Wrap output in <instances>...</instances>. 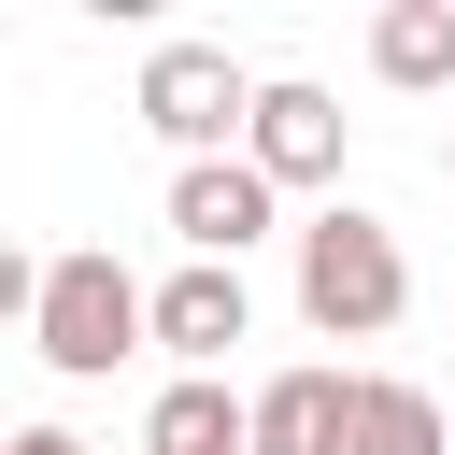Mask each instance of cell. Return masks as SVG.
Wrapping results in <instances>:
<instances>
[{"instance_id": "4", "label": "cell", "mask_w": 455, "mask_h": 455, "mask_svg": "<svg viewBox=\"0 0 455 455\" xmlns=\"http://www.w3.org/2000/svg\"><path fill=\"white\" fill-rule=\"evenodd\" d=\"M270 213H284V185H270L256 156H199V171H171V242L213 256V270H242V256L270 242Z\"/></svg>"}, {"instance_id": "7", "label": "cell", "mask_w": 455, "mask_h": 455, "mask_svg": "<svg viewBox=\"0 0 455 455\" xmlns=\"http://www.w3.org/2000/svg\"><path fill=\"white\" fill-rule=\"evenodd\" d=\"M142 455H256V398L228 370H171L142 412Z\"/></svg>"}, {"instance_id": "12", "label": "cell", "mask_w": 455, "mask_h": 455, "mask_svg": "<svg viewBox=\"0 0 455 455\" xmlns=\"http://www.w3.org/2000/svg\"><path fill=\"white\" fill-rule=\"evenodd\" d=\"M0 455H85V441H71V427H14Z\"/></svg>"}, {"instance_id": "1", "label": "cell", "mask_w": 455, "mask_h": 455, "mask_svg": "<svg viewBox=\"0 0 455 455\" xmlns=\"http://www.w3.org/2000/svg\"><path fill=\"white\" fill-rule=\"evenodd\" d=\"M398 313H412L398 228H384L370 199H327V213L299 228V327H313V341H384Z\"/></svg>"}, {"instance_id": "6", "label": "cell", "mask_w": 455, "mask_h": 455, "mask_svg": "<svg viewBox=\"0 0 455 455\" xmlns=\"http://www.w3.org/2000/svg\"><path fill=\"white\" fill-rule=\"evenodd\" d=\"M242 327H256V299H242V270H213V256H185L171 284H142V341L185 355V370H228Z\"/></svg>"}, {"instance_id": "3", "label": "cell", "mask_w": 455, "mask_h": 455, "mask_svg": "<svg viewBox=\"0 0 455 455\" xmlns=\"http://www.w3.org/2000/svg\"><path fill=\"white\" fill-rule=\"evenodd\" d=\"M256 85H270V71H242L228 43H156V57H142V128L171 142V171H199V156H242V128H256Z\"/></svg>"}, {"instance_id": "10", "label": "cell", "mask_w": 455, "mask_h": 455, "mask_svg": "<svg viewBox=\"0 0 455 455\" xmlns=\"http://www.w3.org/2000/svg\"><path fill=\"white\" fill-rule=\"evenodd\" d=\"M370 71H384L398 100H441V85H455V0H384V14H370Z\"/></svg>"}, {"instance_id": "8", "label": "cell", "mask_w": 455, "mask_h": 455, "mask_svg": "<svg viewBox=\"0 0 455 455\" xmlns=\"http://www.w3.org/2000/svg\"><path fill=\"white\" fill-rule=\"evenodd\" d=\"M341 412H355V370H270L256 384V455H341Z\"/></svg>"}, {"instance_id": "2", "label": "cell", "mask_w": 455, "mask_h": 455, "mask_svg": "<svg viewBox=\"0 0 455 455\" xmlns=\"http://www.w3.org/2000/svg\"><path fill=\"white\" fill-rule=\"evenodd\" d=\"M28 355H43L57 384H114V370L142 355V284H128V256H114V242H71V256H43Z\"/></svg>"}, {"instance_id": "11", "label": "cell", "mask_w": 455, "mask_h": 455, "mask_svg": "<svg viewBox=\"0 0 455 455\" xmlns=\"http://www.w3.org/2000/svg\"><path fill=\"white\" fill-rule=\"evenodd\" d=\"M28 313H43V256H28V242H0V327H28Z\"/></svg>"}, {"instance_id": "5", "label": "cell", "mask_w": 455, "mask_h": 455, "mask_svg": "<svg viewBox=\"0 0 455 455\" xmlns=\"http://www.w3.org/2000/svg\"><path fill=\"white\" fill-rule=\"evenodd\" d=\"M341 142H355V114H341L327 85H299V71H270V85H256L242 156H256L270 185H341Z\"/></svg>"}, {"instance_id": "13", "label": "cell", "mask_w": 455, "mask_h": 455, "mask_svg": "<svg viewBox=\"0 0 455 455\" xmlns=\"http://www.w3.org/2000/svg\"><path fill=\"white\" fill-rule=\"evenodd\" d=\"M441 185H455V128H441Z\"/></svg>"}, {"instance_id": "9", "label": "cell", "mask_w": 455, "mask_h": 455, "mask_svg": "<svg viewBox=\"0 0 455 455\" xmlns=\"http://www.w3.org/2000/svg\"><path fill=\"white\" fill-rule=\"evenodd\" d=\"M341 455H455V412L398 370H355V412H341Z\"/></svg>"}]
</instances>
